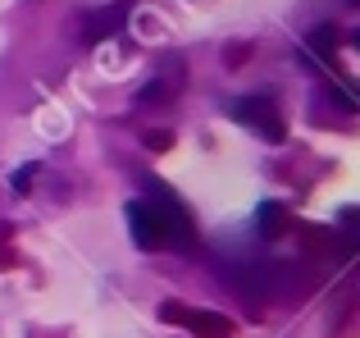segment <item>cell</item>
Segmentation results:
<instances>
[{"label":"cell","mask_w":360,"mask_h":338,"mask_svg":"<svg viewBox=\"0 0 360 338\" xmlns=\"http://www.w3.org/2000/svg\"><path fill=\"white\" fill-rule=\"evenodd\" d=\"M333 27H315V32H310V46H315V51H333Z\"/></svg>","instance_id":"obj_5"},{"label":"cell","mask_w":360,"mask_h":338,"mask_svg":"<svg viewBox=\"0 0 360 338\" xmlns=\"http://www.w3.org/2000/svg\"><path fill=\"white\" fill-rule=\"evenodd\" d=\"M233 115L242 119V124H251V128H260L269 142H283V119H278V106H274L269 96H246L233 106Z\"/></svg>","instance_id":"obj_1"},{"label":"cell","mask_w":360,"mask_h":338,"mask_svg":"<svg viewBox=\"0 0 360 338\" xmlns=\"http://www.w3.org/2000/svg\"><path fill=\"white\" fill-rule=\"evenodd\" d=\"M146 142H150V151H165V146H169V133H150Z\"/></svg>","instance_id":"obj_7"},{"label":"cell","mask_w":360,"mask_h":338,"mask_svg":"<svg viewBox=\"0 0 360 338\" xmlns=\"http://www.w3.org/2000/svg\"><path fill=\"white\" fill-rule=\"evenodd\" d=\"M128 18V5H115V9H101V14H91L87 18V27H82V37H87L91 46L96 42H105V37H115L119 32V23Z\"/></svg>","instance_id":"obj_3"},{"label":"cell","mask_w":360,"mask_h":338,"mask_svg":"<svg viewBox=\"0 0 360 338\" xmlns=\"http://www.w3.org/2000/svg\"><path fill=\"white\" fill-rule=\"evenodd\" d=\"M32 178H37V165H23L14 174V192H27V187H32Z\"/></svg>","instance_id":"obj_6"},{"label":"cell","mask_w":360,"mask_h":338,"mask_svg":"<svg viewBox=\"0 0 360 338\" xmlns=\"http://www.w3.org/2000/svg\"><path fill=\"white\" fill-rule=\"evenodd\" d=\"M260 220H255V229H260V238H283V229H288V211H283L278 201H264L260 211Z\"/></svg>","instance_id":"obj_4"},{"label":"cell","mask_w":360,"mask_h":338,"mask_svg":"<svg viewBox=\"0 0 360 338\" xmlns=\"http://www.w3.org/2000/svg\"><path fill=\"white\" fill-rule=\"evenodd\" d=\"M160 315L165 320H178V325H192V334L196 338H229L233 334V325L224 320V315H214V311H187V306H160Z\"/></svg>","instance_id":"obj_2"}]
</instances>
